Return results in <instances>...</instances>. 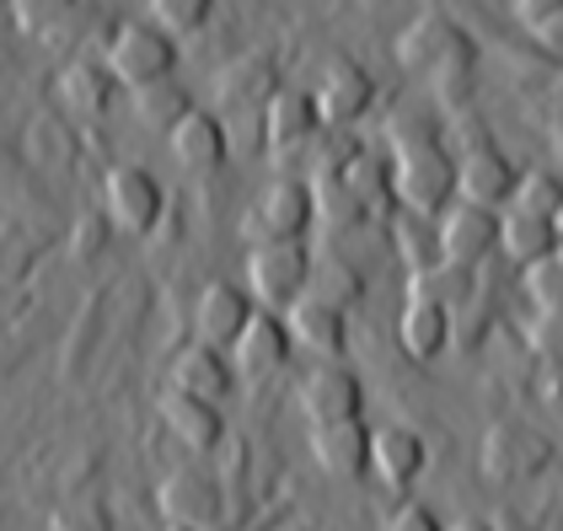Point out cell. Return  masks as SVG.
<instances>
[{
	"instance_id": "cell-1",
	"label": "cell",
	"mask_w": 563,
	"mask_h": 531,
	"mask_svg": "<svg viewBox=\"0 0 563 531\" xmlns=\"http://www.w3.org/2000/svg\"><path fill=\"white\" fill-rule=\"evenodd\" d=\"M397 59L419 76H430L445 102L467 97L473 81V38L445 16V11H419L402 33H397Z\"/></svg>"
},
{
	"instance_id": "cell-2",
	"label": "cell",
	"mask_w": 563,
	"mask_h": 531,
	"mask_svg": "<svg viewBox=\"0 0 563 531\" xmlns=\"http://www.w3.org/2000/svg\"><path fill=\"white\" fill-rule=\"evenodd\" d=\"M391 199L413 215H440L456 204V162L434 134H402L391 151Z\"/></svg>"
},
{
	"instance_id": "cell-3",
	"label": "cell",
	"mask_w": 563,
	"mask_h": 531,
	"mask_svg": "<svg viewBox=\"0 0 563 531\" xmlns=\"http://www.w3.org/2000/svg\"><path fill=\"white\" fill-rule=\"evenodd\" d=\"M317 225V182L306 177H274L263 182L258 199L242 215V242H306V231Z\"/></svg>"
},
{
	"instance_id": "cell-4",
	"label": "cell",
	"mask_w": 563,
	"mask_h": 531,
	"mask_svg": "<svg viewBox=\"0 0 563 531\" xmlns=\"http://www.w3.org/2000/svg\"><path fill=\"white\" fill-rule=\"evenodd\" d=\"M102 59H108V70L119 76V87H130V91L156 87V81H167L177 70V38L167 27H156L151 16L119 22L108 48H102Z\"/></svg>"
},
{
	"instance_id": "cell-5",
	"label": "cell",
	"mask_w": 563,
	"mask_h": 531,
	"mask_svg": "<svg viewBox=\"0 0 563 531\" xmlns=\"http://www.w3.org/2000/svg\"><path fill=\"white\" fill-rule=\"evenodd\" d=\"M102 215L113 221V231L124 236H151L156 225L167 221V188L162 177L140 162H119L102 177Z\"/></svg>"
},
{
	"instance_id": "cell-6",
	"label": "cell",
	"mask_w": 563,
	"mask_h": 531,
	"mask_svg": "<svg viewBox=\"0 0 563 531\" xmlns=\"http://www.w3.org/2000/svg\"><path fill=\"white\" fill-rule=\"evenodd\" d=\"M311 268L317 258L306 242H258L247 247V290L263 311H285L311 290Z\"/></svg>"
},
{
	"instance_id": "cell-7",
	"label": "cell",
	"mask_w": 563,
	"mask_h": 531,
	"mask_svg": "<svg viewBox=\"0 0 563 531\" xmlns=\"http://www.w3.org/2000/svg\"><path fill=\"white\" fill-rule=\"evenodd\" d=\"M156 505L167 521H183V527H205L220 531L225 516H231V499L220 488L216 473H199V467H183V473H167L156 484Z\"/></svg>"
},
{
	"instance_id": "cell-8",
	"label": "cell",
	"mask_w": 563,
	"mask_h": 531,
	"mask_svg": "<svg viewBox=\"0 0 563 531\" xmlns=\"http://www.w3.org/2000/svg\"><path fill=\"white\" fill-rule=\"evenodd\" d=\"M301 402L306 424H339V419H365V387L344 359H317L301 376Z\"/></svg>"
},
{
	"instance_id": "cell-9",
	"label": "cell",
	"mask_w": 563,
	"mask_h": 531,
	"mask_svg": "<svg viewBox=\"0 0 563 531\" xmlns=\"http://www.w3.org/2000/svg\"><path fill=\"white\" fill-rule=\"evenodd\" d=\"M553 462V445L520 424H494L483 435V451H477V467L488 484H520V478H537L542 467Z\"/></svg>"
},
{
	"instance_id": "cell-10",
	"label": "cell",
	"mask_w": 563,
	"mask_h": 531,
	"mask_svg": "<svg viewBox=\"0 0 563 531\" xmlns=\"http://www.w3.org/2000/svg\"><path fill=\"white\" fill-rule=\"evenodd\" d=\"M434 221H440V258L445 264L477 268L488 253H499V210H483V204L456 199Z\"/></svg>"
},
{
	"instance_id": "cell-11",
	"label": "cell",
	"mask_w": 563,
	"mask_h": 531,
	"mask_svg": "<svg viewBox=\"0 0 563 531\" xmlns=\"http://www.w3.org/2000/svg\"><path fill=\"white\" fill-rule=\"evenodd\" d=\"M253 317H258L253 290H242V285H231V279H216V285H205L199 301H194V339H199V344H216V350H231V344L247 333Z\"/></svg>"
},
{
	"instance_id": "cell-12",
	"label": "cell",
	"mask_w": 563,
	"mask_h": 531,
	"mask_svg": "<svg viewBox=\"0 0 563 531\" xmlns=\"http://www.w3.org/2000/svg\"><path fill=\"white\" fill-rule=\"evenodd\" d=\"M328 130L322 108H317V91H274L268 108H263V151L274 156H296L306 151L317 134Z\"/></svg>"
},
{
	"instance_id": "cell-13",
	"label": "cell",
	"mask_w": 563,
	"mask_h": 531,
	"mask_svg": "<svg viewBox=\"0 0 563 531\" xmlns=\"http://www.w3.org/2000/svg\"><path fill=\"white\" fill-rule=\"evenodd\" d=\"M424 467H430V445L419 430H408V424L371 430V478L387 494H408L424 478Z\"/></svg>"
},
{
	"instance_id": "cell-14",
	"label": "cell",
	"mask_w": 563,
	"mask_h": 531,
	"mask_svg": "<svg viewBox=\"0 0 563 531\" xmlns=\"http://www.w3.org/2000/svg\"><path fill=\"white\" fill-rule=\"evenodd\" d=\"M516 167H510V156L499 151V145H488V140H477L473 151L456 162V199H467V204H483V210H505L510 204V193H516Z\"/></svg>"
},
{
	"instance_id": "cell-15",
	"label": "cell",
	"mask_w": 563,
	"mask_h": 531,
	"mask_svg": "<svg viewBox=\"0 0 563 531\" xmlns=\"http://www.w3.org/2000/svg\"><path fill=\"white\" fill-rule=\"evenodd\" d=\"M156 413H162V430H167L177 445H188V451H216V445L225 441V413H220L216 398L167 387L162 402H156Z\"/></svg>"
},
{
	"instance_id": "cell-16",
	"label": "cell",
	"mask_w": 563,
	"mask_h": 531,
	"mask_svg": "<svg viewBox=\"0 0 563 531\" xmlns=\"http://www.w3.org/2000/svg\"><path fill=\"white\" fill-rule=\"evenodd\" d=\"M311 462L328 478H371V430L365 419H339V424H311Z\"/></svg>"
},
{
	"instance_id": "cell-17",
	"label": "cell",
	"mask_w": 563,
	"mask_h": 531,
	"mask_svg": "<svg viewBox=\"0 0 563 531\" xmlns=\"http://www.w3.org/2000/svg\"><path fill=\"white\" fill-rule=\"evenodd\" d=\"M285 322H290L296 350H306L311 359H344V350H349L344 307H333V301H322V296L306 290L296 307H285Z\"/></svg>"
},
{
	"instance_id": "cell-18",
	"label": "cell",
	"mask_w": 563,
	"mask_h": 531,
	"mask_svg": "<svg viewBox=\"0 0 563 531\" xmlns=\"http://www.w3.org/2000/svg\"><path fill=\"white\" fill-rule=\"evenodd\" d=\"M290 322L285 317H274V311H263L247 322V333L231 344V365H236V376H247V381H268L274 370H285V359H290Z\"/></svg>"
},
{
	"instance_id": "cell-19",
	"label": "cell",
	"mask_w": 563,
	"mask_h": 531,
	"mask_svg": "<svg viewBox=\"0 0 563 531\" xmlns=\"http://www.w3.org/2000/svg\"><path fill=\"white\" fill-rule=\"evenodd\" d=\"M371 97H376V87H371V76H365V65H360V59L333 54V59L322 65V81H317V108H322V119H328V124L349 130L354 119H365Z\"/></svg>"
},
{
	"instance_id": "cell-20",
	"label": "cell",
	"mask_w": 563,
	"mask_h": 531,
	"mask_svg": "<svg viewBox=\"0 0 563 531\" xmlns=\"http://www.w3.org/2000/svg\"><path fill=\"white\" fill-rule=\"evenodd\" d=\"M274 91H279V70L268 54H236L216 76V102L231 113H263Z\"/></svg>"
},
{
	"instance_id": "cell-21",
	"label": "cell",
	"mask_w": 563,
	"mask_h": 531,
	"mask_svg": "<svg viewBox=\"0 0 563 531\" xmlns=\"http://www.w3.org/2000/svg\"><path fill=\"white\" fill-rule=\"evenodd\" d=\"M173 156L188 167V173H220L225 167V156H231V130H225V119L210 113V108H194L173 134Z\"/></svg>"
},
{
	"instance_id": "cell-22",
	"label": "cell",
	"mask_w": 563,
	"mask_h": 531,
	"mask_svg": "<svg viewBox=\"0 0 563 531\" xmlns=\"http://www.w3.org/2000/svg\"><path fill=\"white\" fill-rule=\"evenodd\" d=\"M119 97V76L108 70V59H91L76 54L65 70H59V102L76 113V119H102Z\"/></svg>"
},
{
	"instance_id": "cell-23",
	"label": "cell",
	"mask_w": 563,
	"mask_h": 531,
	"mask_svg": "<svg viewBox=\"0 0 563 531\" xmlns=\"http://www.w3.org/2000/svg\"><path fill=\"white\" fill-rule=\"evenodd\" d=\"M451 333H456L451 307H440L430 296H413V290H408V307L397 317V344L408 350V359H434V354L451 344Z\"/></svg>"
},
{
	"instance_id": "cell-24",
	"label": "cell",
	"mask_w": 563,
	"mask_h": 531,
	"mask_svg": "<svg viewBox=\"0 0 563 531\" xmlns=\"http://www.w3.org/2000/svg\"><path fill=\"white\" fill-rule=\"evenodd\" d=\"M231 381H236V365H231V354L216 350V344H183L173 359V387L177 392H199V398H225L231 392Z\"/></svg>"
},
{
	"instance_id": "cell-25",
	"label": "cell",
	"mask_w": 563,
	"mask_h": 531,
	"mask_svg": "<svg viewBox=\"0 0 563 531\" xmlns=\"http://www.w3.org/2000/svg\"><path fill=\"white\" fill-rule=\"evenodd\" d=\"M44 253H48L44 231H33L27 221L0 215V290L27 285V279H33V268L44 264Z\"/></svg>"
},
{
	"instance_id": "cell-26",
	"label": "cell",
	"mask_w": 563,
	"mask_h": 531,
	"mask_svg": "<svg viewBox=\"0 0 563 531\" xmlns=\"http://www.w3.org/2000/svg\"><path fill=\"white\" fill-rule=\"evenodd\" d=\"M553 247H559V225L548 221V215H526V210H505L499 215V253L516 258L520 268L548 258Z\"/></svg>"
},
{
	"instance_id": "cell-27",
	"label": "cell",
	"mask_w": 563,
	"mask_h": 531,
	"mask_svg": "<svg viewBox=\"0 0 563 531\" xmlns=\"http://www.w3.org/2000/svg\"><path fill=\"white\" fill-rule=\"evenodd\" d=\"M134 113H140V124L173 134L177 124L194 113V97H188V91H183L173 76H167V81H156V87H140V91H134Z\"/></svg>"
},
{
	"instance_id": "cell-28",
	"label": "cell",
	"mask_w": 563,
	"mask_h": 531,
	"mask_svg": "<svg viewBox=\"0 0 563 531\" xmlns=\"http://www.w3.org/2000/svg\"><path fill=\"white\" fill-rule=\"evenodd\" d=\"M413 296H430V301H440V307H473V268L462 264H430L413 274V285H408Z\"/></svg>"
},
{
	"instance_id": "cell-29",
	"label": "cell",
	"mask_w": 563,
	"mask_h": 531,
	"mask_svg": "<svg viewBox=\"0 0 563 531\" xmlns=\"http://www.w3.org/2000/svg\"><path fill=\"white\" fill-rule=\"evenodd\" d=\"M563 204V177L548 173V167H531V173L516 177V193H510V204L505 210H526V215H559Z\"/></svg>"
},
{
	"instance_id": "cell-30",
	"label": "cell",
	"mask_w": 563,
	"mask_h": 531,
	"mask_svg": "<svg viewBox=\"0 0 563 531\" xmlns=\"http://www.w3.org/2000/svg\"><path fill=\"white\" fill-rule=\"evenodd\" d=\"M311 296H322V301H333V307L349 311L365 296V279H360L354 264H344V258H317V268H311Z\"/></svg>"
},
{
	"instance_id": "cell-31",
	"label": "cell",
	"mask_w": 563,
	"mask_h": 531,
	"mask_svg": "<svg viewBox=\"0 0 563 531\" xmlns=\"http://www.w3.org/2000/svg\"><path fill=\"white\" fill-rule=\"evenodd\" d=\"M145 11H151V22L167 27L173 38H188V33H199V27L216 16V0H145Z\"/></svg>"
},
{
	"instance_id": "cell-32",
	"label": "cell",
	"mask_w": 563,
	"mask_h": 531,
	"mask_svg": "<svg viewBox=\"0 0 563 531\" xmlns=\"http://www.w3.org/2000/svg\"><path fill=\"white\" fill-rule=\"evenodd\" d=\"M526 296H531V307H563V258L559 247L548 253V258H537V264H526Z\"/></svg>"
},
{
	"instance_id": "cell-33",
	"label": "cell",
	"mask_w": 563,
	"mask_h": 531,
	"mask_svg": "<svg viewBox=\"0 0 563 531\" xmlns=\"http://www.w3.org/2000/svg\"><path fill=\"white\" fill-rule=\"evenodd\" d=\"M108 236H113V221H108V215H87V221H76V231H70V253H76V264L97 258Z\"/></svg>"
},
{
	"instance_id": "cell-34",
	"label": "cell",
	"mask_w": 563,
	"mask_h": 531,
	"mask_svg": "<svg viewBox=\"0 0 563 531\" xmlns=\"http://www.w3.org/2000/svg\"><path fill=\"white\" fill-rule=\"evenodd\" d=\"M531 344H537L542 354H559V359H563V307H537Z\"/></svg>"
},
{
	"instance_id": "cell-35",
	"label": "cell",
	"mask_w": 563,
	"mask_h": 531,
	"mask_svg": "<svg viewBox=\"0 0 563 531\" xmlns=\"http://www.w3.org/2000/svg\"><path fill=\"white\" fill-rule=\"evenodd\" d=\"M382 531H445V527H440V516H434V510L413 505V499H402V505L387 516V527Z\"/></svg>"
},
{
	"instance_id": "cell-36",
	"label": "cell",
	"mask_w": 563,
	"mask_h": 531,
	"mask_svg": "<svg viewBox=\"0 0 563 531\" xmlns=\"http://www.w3.org/2000/svg\"><path fill=\"white\" fill-rule=\"evenodd\" d=\"M54 531H108V521H102L97 505H76V510H59Z\"/></svg>"
},
{
	"instance_id": "cell-37",
	"label": "cell",
	"mask_w": 563,
	"mask_h": 531,
	"mask_svg": "<svg viewBox=\"0 0 563 531\" xmlns=\"http://www.w3.org/2000/svg\"><path fill=\"white\" fill-rule=\"evenodd\" d=\"M510 5H516V16L526 22V27H537L542 16H553V11H559L563 0H510Z\"/></svg>"
},
{
	"instance_id": "cell-38",
	"label": "cell",
	"mask_w": 563,
	"mask_h": 531,
	"mask_svg": "<svg viewBox=\"0 0 563 531\" xmlns=\"http://www.w3.org/2000/svg\"><path fill=\"white\" fill-rule=\"evenodd\" d=\"M531 33H537V44L563 48V5H559V11H553V16H542V22H537Z\"/></svg>"
},
{
	"instance_id": "cell-39",
	"label": "cell",
	"mask_w": 563,
	"mask_h": 531,
	"mask_svg": "<svg viewBox=\"0 0 563 531\" xmlns=\"http://www.w3.org/2000/svg\"><path fill=\"white\" fill-rule=\"evenodd\" d=\"M494 531H537V527L520 521V516H494Z\"/></svg>"
},
{
	"instance_id": "cell-40",
	"label": "cell",
	"mask_w": 563,
	"mask_h": 531,
	"mask_svg": "<svg viewBox=\"0 0 563 531\" xmlns=\"http://www.w3.org/2000/svg\"><path fill=\"white\" fill-rule=\"evenodd\" d=\"M16 22V0H0V27H11Z\"/></svg>"
},
{
	"instance_id": "cell-41",
	"label": "cell",
	"mask_w": 563,
	"mask_h": 531,
	"mask_svg": "<svg viewBox=\"0 0 563 531\" xmlns=\"http://www.w3.org/2000/svg\"><path fill=\"white\" fill-rule=\"evenodd\" d=\"M456 531H494V516H488V521H462Z\"/></svg>"
},
{
	"instance_id": "cell-42",
	"label": "cell",
	"mask_w": 563,
	"mask_h": 531,
	"mask_svg": "<svg viewBox=\"0 0 563 531\" xmlns=\"http://www.w3.org/2000/svg\"><path fill=\"white\" fill-rule=\"evenodd\" d=\"M274 531H311V527H306V521H279Z\"/></svg>"
},
{
	"instance_id": "cell-43",
	"label": "cell",
	"mask_w": 563,
	"mask_h": 531,
	"mask_svg": "<svg viewBox=\"0 0 563 531\" xmlns=\"http://www.w3.org/2000/svg\"><path fill=\"white\" fill-rule=\"evenodd\" d=\"M162 531H205V527H183V521H167Z\"/></svg>"
},
{
	"instance_id": "cell-44",
	"label": "cell",
	"mask_w": 563,
	"mask_h": 531,
	"mask_svg": "<svg viewBox=\"0 0 563 531\" xmlns=\"http://www.w3.org/2000/svg\"><path fill=\"white\" fill-rule=\"evenodd\" d=\"M553 225H559V242H563V204H559V215H553Z\"/></svg>"
},
{
	"instance_id": "cell-45",
	"label": "cell",
	"mask_w": 563,
	"mask_h": 531,
	"mask_svg": "<svg viewBox=\"0 0 563 531\" xmlns=\"http://www.w3.org/2000/svg\"><path fill=\"white\" fill-rule=\"evenodd\" d=\"M559 258H563V242H559Z\"/></svg>"
}]
</instances>
